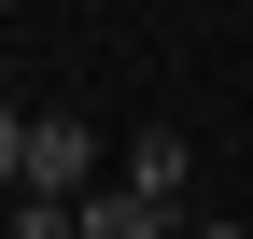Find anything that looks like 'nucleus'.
Here are the masks:
<instances>
[{"mask_svg":"<svg viewBox=\"0 0 253 239\" xmlns=\"http://www.w3.org/2000/svg\"><path fill=\"white\" fill-rule=\"evenodd\" d=\"M126 183H141L155 211H183V197H197V141H169V127H141V141H126ZM183 225H197V211H183Z\"/></svg>","mask_w":253,"mask_h":239,"instance_id":"f03ea898","label":"nucleus"},{"mask_svg":"<svg viewBox=\"0 0 253 239\" xmlns=\"http://www.w3.org/2000/svg\"><path fill=\"white\" fill-rule=\"evenodd\" d=\"M0 169H14V197H99V141L71 113H14L0 127Z\"/></svg>","mask_w":253,"mask_h":239,"instance_id":"f257e3e1","label":"nucleus"},{"mask_svg":"<svg viewBox=\"0 0 253 239\" xmlns=\"http://www.w3.org/2000/svg\"><path fill=\"white\" fill-rule=\"evenodd\" d=\"M183 239H239V225H211V211H197V225H183Z\"/></svg>","mask_w":253,"mask_h":239,"instance_id":"20e7f679","label":"nucleus"},{"mask_svg":"<svg viewBox=\"0 0 253 239\" xmlns=\"http://www.w3.org/2000/svg\"><path fill=\"white\" fill-rule=\"evenodd\" d=\"M84 239H183V211H155L141 183H99L84 197Z\"/></svg>","mask_w":253,"mask_h":239,"instance_id":"7ed1b4c3","label":"nucleus"}]
</instances>
